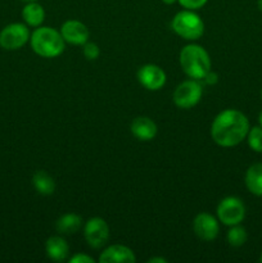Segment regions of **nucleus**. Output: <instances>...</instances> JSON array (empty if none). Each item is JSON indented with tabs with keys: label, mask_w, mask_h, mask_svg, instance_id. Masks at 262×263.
Segmentation results:
<instances>
[{
	"label": "nucleus",
	"mask_w": 262,
	"mask_h": 263,
	"mask_svg": "<svg viewBox=\"0 0 262 263\" xmlns=\"http://www.w3.org/2000/svg\"><path fill=\"white\" fill-rule=\"evenodd\" d=\"M249 128V121L244 113L238 109H225L213 120L211 136L217 145L231 148L247 138Z\"/></svg>",
	"instance_id": "nucleus-1"
},
{
	"label": "nucleus",
	"mask_w": 262,
	"mask_h": 263,
	"mask_svg": "<svg viewBox=\"0 0 262 263\" xmlns=\"http://www.w3.org/2000/svg\"><path fill=\"white\" fill-rule=\"evenodd\" d=\"M180 66L190 79L203 80L211 71V58L203 46L190 44L180 51Z\"/></svg>",
	"instance_id": "nucleus-2"
},
{
	"label": "nucleus",
	"mask_w": 262,
	"mask_h": 263,
	"mask_svg": "<svg viewBox=\"0 0 262 263\" xmlns=\"http://www.w3.org/2000/svg\"><path fill=\"white\" fill-rule=\"evenodd\" d=\"M31 48L43 58H55L64 50L66 41L53 27H38L30 37Z\"/></svg>",
	"instance_id": "nucleus-3"
},
{
	"label": "nucleus",
	"mask_w": 262,
	"mask_h": 263,
	"mask_svg": "<svg viewBox=\"0 0 262 263\" xmlns=\"http://www.w3.org/2000/svg\"><path fill=\"white\" fill-rule=\"evenodd\" d=\"M171 27L185 40H198L204 32V22L194 10L190 9L177 13L172 20Z\"/></svg>",
	"instance_id": "nucleus-4"
},
{
	"label": "nucleus",
	"mask_w": 262,
	"mask_h": 263,
	"mask_svg": "<svg viewBox=\"0 0 262 263\" xmlns=\"http://www.w3.org/2000/svg\"><path fill=\"white\" fill-rule=\"evenodd\" d=\"M217 217L225 226L239 225L246 217V207L236 197L223 198L217 207Z\"/></svg>",
	"instance_id": "nucleus-5"
},
{
	"label": "nucleus",
	"mask_w": 262,
	"mask_h": 263,
	"mask_svg": "<svg viewBox=\"0 0 262 263\" xmlns=\"http://www.w3.org/2000/svg\"><path fill=\"white\" fill-rule=\"evenodd\" d=\"M203 90L198 80L181 82L174 91V103L181 109H190L199 103Z\"/></svg>",
	"instance_id": "nucleus-6"
},
{
	"label": "nucleus",
	"mask_w": 262,
	"mask_h": 263,
	"mask_svg": "<svg viewBox=\"0 0 262 263\" xmlns=\"http://www.w3.org/2000/svg\"><path fill=\"white\" fill-rule=\"evenodd\" d=\"M31 35L27 25L12 23L5 26L0 32V46L5 50H17L27 44Z\"/></svg>",
	"instance_id": "nucleus-7"
},
{
	"label": "nucleus",
	"mask_w": 262,
	"mask_h": 263,
	"mask_svg": "<svg viewBox=\"0 0 262 263\" xmlns=\"http://www.w3.org/2000/svg\"><path fill=\"white\" fill-rule=\"evenodd\" d=\"M84 235L91 248H103L109 239V226L103 218L92 217L85 223Z\"/></svg>",
	"instance_id": "nucleus-8"
},
{
	"label": "nucleus",
	"mask_w": 262,
	"mask_h": 263,
	"mask_svg": "<svg viewBox=\"0 0 262 263\" xmlns=\"http://www.w3.org/2000/svg\"><path fill=\"white\" fill-rule=\"evenodd\" d=\"M138 80L146 90L157 91L166 84V73L157 64H145L139 68Z\"/></svg>",
	"instance_id": "nucleus-9"
},
{
	"label": "nucleus",
	"mask_w": 262,
	"mask_h": 263,
	"mask_svg": "<svg viewBox=\"0 0 262 263\" xmlns=\"http://www.w3.org/2000/svg\"><path fill=\"white\" fill-rule=\"evenodd\" d=\"M193 230L195 235L204 241H211L217 238L220 226L218 221L210 213H198L193 222Z\"/></svg>",
	"instance_id": "nucleus-10"
},
{
	"label": "nucleus",
	"mask_w": 262,
	"mask_h": 263,
	"mask_svg": "<svg viewBox=\"0 0 262 263\" xmlns=\"http://www.w3.org/2000/svg\"><path fill=\"white\" fill-rule=\"evenodd\" d=\"M61 35L66 43L72 45H84L89 40V28L82 22L76 20H69L64 22L61 27Z\"/></svg>",
	"instance_id": "nucleus-11"
},
{
	"label": "nucleus",
	"mask_w": 262,
	"mask_h": 263,
	"mask_svg": "<svg viewBox=\"0 0 262 263\" xmlns=\"http://www.w3.org/2000/svg\"><path fill=\"white\" fill-rule=\"evenodd\" d=\"M102 263H135V253L128 247L122 244H113L108 247L99 257Z\"/></svg>",
	"instance_id": "nucleus-12"
},
{
	"label": "nucleus",
	"mask_w": 262,
	"mask_h": 263,
	"mask_svg": "<svg viewBox=\"0 0 262 263\" xmlns=\"http://www.w3.org/2000/svg\"><path fill=\"white\" fill-rule=\"evenodd\" d=\"M156 122L149 117H138L131 123V133L136 139L141 141L153 140L157 135Z\"/></svg>",
	"instance_id": "nucleus-13"
},
{
	"label": "nucleus",
	"mask_w": 262,
	"mask_h": 263,
	"mask_svg": "<svg viewBox=\"0 0 262 263\" xmlns=\"http://www.w3.org/2000/svg\"><path fill=\"white\" fill-rule=\"evenodd\" d=\"M46 256L55 262L66 261L69 253V247L62 236H51L45 243Z\"/></svg>",
	"instance_id": "nucleus-14"
},
{
	"label": "nucleus",
	"mask_w": 262,
	"mask_h": 263,
	"mask_svg": "<svg viewBox=\"0 0 262 263\" xmlns=\"http://www.w3.org/2000/svg\"><path fill=\"white\" fill-rule=\"evenodd\" d=\"M244 182L249 193L262 197V163H254L247 170Z\"/></svg>",
	"instance_id": "nucleus-15"
},
{
	"label": "nucleus",
	"mask_w": 262,
	"mask_h": 263,
	"mask_svg": "<svg viewBox=\"0 0 262 263\" xmlns=\"http://www.w3.org/2000/svg\"><path fill=\"white\" fill-rule=\"evenodd\" d=\"M22 18L27 26L40 27L45 20V10L39 3H27L22 10Z\"/></svg>",
	"instance_id": "nucleus-16"
},
{
	"label": "nucleus",
	"mask_w": 262,
	"mask_h": 263,
	"mask_svg": "<svg viewBox=\"0 0 262 263\" xmlns=\"http://www.w3.org/2000/svg\"><path fill=\"white\" fill-rule=\"evenodd\" d=\"M82 226V218L79 215L74 213H67L62 217L58 218L55 222V229L58 233L63 234V235H72L76 234L77 231L81 229Z\"/></svg>",
	"instance_id": "nucleus-17"
},
{
	"label": "nucleus",
	"mask_w": 262,
	"mask_h": 263,
	"mask_svg": "<svg viewBox=\"0 0 262 263\" xmlns=\"http://www.w3.org/2000/svg\"><path fill=\"white\" fill-rule=\"evenodd\" d=\"M32 184L36 192L41 195H51L55 192V181L45 171H38L32 177Z\"/></svg>",
	"instance_id": "nucleus-18"
},
{
	"label": "nucleus",
	"mask_w": 262,
	"mask_h": 263,
	"mask_svg": "<svg viewBox=\"0 0 262 263\" xmlns=\"http://www.w3.org/2000/svg\"><path fill=\"white\" fill-rule=\"evenodd\" d=\"M247 239H248L247 231L243 226H240V223L231 226L230 230L228 231V243L234 248H239V247L244 246Z\"/></svg>",
	"instance_id": "nucleus-19"
},
{
	"label": "nucleus",
	"mask_w": 262,
	"mask_h": 263,
	"mask_svg": "<svg viewBox=\"0 0 262 263\" xmlns=\"http://www.w3.org/2000/svg\"><path fill=\"white\" fill-rule=\"evenodd\" d=\"M248 145L252 151L257 153H262V127L261 126H254L249 128L248 135H247Z\"/></svg>",
	"instance_id": "nucleus-20"
},
{
	"label": "nucleus",
	"mask_w": 262,
	"mask_h": 263,
	"mask_svg": "<svg viewBox=\"0 0 262 263\" xmlns=\"http://www.w3.org/2000/svg\"><path fill=\"white\" fill-rule=\"evenodd\" d=\"M100 49L95 43H85L84 44V57L87 61H95L99 57Z\"/></svg>",
	"instance_id": "nucleus-21"
},
{
	"label": "nucleus",
	"mask_w": 262,
	"mask_h": 263,
	"mask_svg": "<svg viewBox=\"0 0 262 263\" xmlns=\"http://www.w3.org/2000/svg\"><path fill=\"white\" fill-rule=\"evenodd\" d=\"M180 3V5L185 8V9H190V10H197L199 8L204 7L205 3L208 0H177Z\"/></svg>",
	"instance_id": "nucleus-22"
},
{
	"label": "nucleus",
	"mask_w": 262,
	"mask_h": 263,
	"mask_svg": "<svg viewBox=\"0 0 262 263\" xmlns=\"http://www.w3.org/2000/svg\"><path fill=\"white\" fill-rule=\"evenodd\" d=\"M69 262L71 263H94V258H91L90 256L85 253H79L74 254L72 258H69Z\"/></svg>",
	"instance_id": "nucleus-23"
},
{
	"label": "nucleus",
	"mask_w": 262,
	"mask_h": 263,
	"mask_svg": "<svg viewBox=\"0 0 262 263\" xmlns=\"http://www.w3.org/2000/svg\"><path fill=\"white\" fill-rule=\"evenodd\" d=\"M217 79H218L217 74L213 73V72L210 71L207 74H205V77L203 80H204V81L207 82V84L212 85V84H216V82H217Z\"/></svg>",
	"instance_id": "nucleus-24"
},
{
	"label": "nucleus",
	"mask_w": 262,
	"mask_h": 263,
	"mask_svg": "<svg viewBox=\"0 0 262 263\" xmlns=\"http://www.w3.org/2000/svg\"><path fill=\"white\" fill-rule=\"evenodd\" d=\"M148 263H167V259L162 258V257H154V258H151Z\"/></svg>",
	"instance_id": "nucleus-25"
},
{
	"label": "nucleus",
	"mask_w": 262,
	"mask_h": 263,
	"mask_svg": "<svg viewBox=\"0 0 262 263\" xmlns=\"http://www.w3.org/2000/svg\"><path fill=\"white\" fill-rule=\"evenodd\" d=\"M162 2H163L164 4H169V5H171V4H174V3H176L177 0H162Z\"/></svg>",
	"instance_id": "nucleus-26"
},
{
	"label": "nucleus",
	"mask_w": 262,
	"mask_h": 263,
	"mask_svg": "<svg viewBox=\"0 0 262 263\" xmlns=\"http://www.w3.org/2000/svg\"><path fill=\"white\" fill-rule=\"evenodd\" d=\"M258 123H259V126L262 127V110L259 112V115H258Z\"/></svg>",
	"instance_id": "nucleus-27"
},
{
	"label": "nucleus",
	"mask_w": 262,
	"mask_h": 263,
	"mask_svg": "<svg viewBox=\"0 0 262 263\" xmlns=\"http://www.w3.org/2000/svg\"><path fill=\"white\" fill-rule=\"evenodd\" d=\"M257 5H258V9L262 12V0H258V2H257Z\"/></svg>",
	"instance_id": "nucleus-28"
},
{
	"label": "nucleus",
	"mask_w": 262,
	"mask_h": 263,
	"mask_svg": "<svg viewBox=\"0 0 262 263\" xmlns=\"http://www.w3.org/2000/svg\"><path fill=\"white\" fill-rule=\"evenodd\" d=\"M25 3H33V2H38V0H22Z\"/></svg>",
	"instance_id": "nucleus-29"
},
{
	"label": "nucleus",
	"mask_w": 262,
	"mask_h": 263,
	"mask_svg": "<svg viewBox=\"0 0 262 263\" xmlns=\"http://www.w3.org/2000/svg\"><path fill=\"white\" fill-rule=\"evenodd\" d=\"M259 261L262 262V253H261V257H259Z\"/></svg>",
	"instance_id": "nucleus-30"
},
{
	"label": "nucleus",
	"mask_w": 262,
	"mask_h": 263,
	"mask_svg": "<svg viewBox=\"0 0 262 263\" xmlns=\"http://www.w3.org/2000/svg\"><path fill=\"white\" fill-rule=\"evenodd\" d=\"M261 98H262V90H261Z\"/></svg>",
	"instance_id": "nucleus-31"
}]
</instances>
